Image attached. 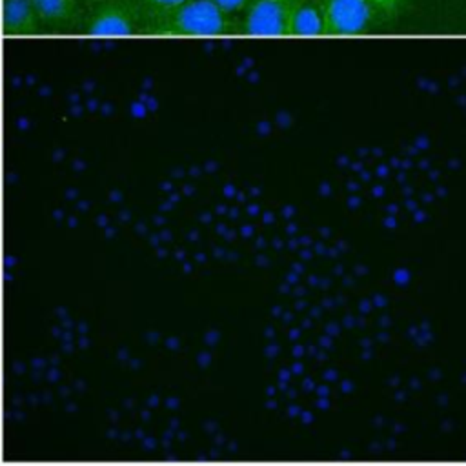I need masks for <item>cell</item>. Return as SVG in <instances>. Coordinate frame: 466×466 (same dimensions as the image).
<instances>
[{
	"label": "cell",
	"mask_w": 466,
	"mask_h": 466,
	"mask_svg": "<svg viewBox=\"0 0 466 466\" xmlns=\"http://www.w3.org/2000/svg\"><path fill=\"white\" fill-rule=\"evenodd\" d=\"M144 31L175 36L238 35L240 16L226 13L213 0H187L178 7L147 20Z\"/></svg>",
	"instance_id": "cell-1"
},
{
	"label": "cell",
	"mask_w": 466,
	"mask_h": 466,
	"mask_svg": "<svg viewBox=\"0 0 466 466\" xmlns=\"http://www.w3.org/2000/svg\"><path fill=\"white\" fill-rule=\"evenodd\" d=\"M146 18L137 0H98L87 5L82 31L95 36H129L144 31Z\"/></svg>",
	"instance_id": "cell-2"
},
{
	"label": "cell",
	"mask_w": 466,
	"mask_h": 466,
	"mask_svg": "<svg viewBox=\"0 0 466 466\" xmlns=\"http://www.w3.org/2000/svg\"><path fill=\"white\" fill-rule=\"evenodd\" d=\"M326 35H366L384 22L370 0H324Z\"/></svg>",
	"instance_id": "cell-3"
},
{
	"label": "cell",
	"mask_w": 466,
	"mask_h": 466,
	"mask_svg": "<svg viewBox=\"0 0 466 466\" xmlns=\"http://www.w3.org/2000/svg\"><path fill=\"white\" fill-rule=\"evenodd\" d=\"M289 0H251L240 15V33L255 36L289 35Z\"/></svg>",
	"instance_id": "cell-4"
},
{
	"label": "cell",
	"mask_w": 466,
	"mask_h": 466,
	"mask_svg": "<svg viewBox=\"0 0 466 466\" xmlns=\"http://www.w3.org/2000/svg\"><path fill=\"white\" fill-rule=\"evenodd\" d=\"M42 29L47 31H69L82 25L84 15L80 11L78 0H31Z\"/></svg>",
	"instance_id": "cell-5"
},
{
	"label": "cell",
	"mask_w": 466,
	"mask_h": 466,
	"mask_svg": "<svg viewBox=\"0 0 466 466\" xmlns=\"http://www.w3.org/2000/svg\"><path fill=\"white\" fill-rule=\"evenodd\" d=\"M289 35L320 36L326 35L324 0H293L289 15Z\"/></svg>",
	"instance_id": "cell-6"
},
{
	"label": "cell",
	"mask_w": 466,
	"mask_h": 466,
	"mask_svg": "<svg viewBox=\"0 0 466 466\" xmlns=\"http://www.w3.org/2000/svg\"><path fill=\"white\" fill-rule=\"evenodd\" d=\"M2 24L7 35H35L42 29L31 0H4Z\"/></svg>",
	"instance_id": "cell-7"
},
{
	"label": "cell",
	"mask_w": 466,
	"mask_h": 466,
	"mask_svg": "<svg viewBox=\"0 0 466 466\" xmlns=\"http://www.w3.org/2000/svg\"><path fill=\"white\" fill-rule=\"evenodd\" d=\"M137 2H138L140 9H142V13H144L146 22H147V20L158 16V15H164V13H167V11H171V9L178 7V5H182V4L187 2V0H137ZM144 27H146V25H144Z\"/></svg>",
	"instance_id": "cell-8"
},
{
	"label": "cell",
	"mask_w": 466,
	"mask_h": 466,
	"mask_svg": "<svg viewBox=\"0 0 466 466\" xmlns=\"http://www.w3.org/2000/svg\"><path fill=\"white\" fill-rule=\"evenodd\" d=\"M370 2L380 13V16L384 18L386 24L397 20L411 4V0H370Z\"/></svg>",
	"instance_id": "cell-9"
},
{
	"label": "cell",
	"mask_w": 466,
	"mask_h": 466,
	"mask_svg": "<svg viewBox=\"0 0 466 466\" xmlns=\"http://www.w3.org/2000/svg\"><path fill=\"white\" fill-rule=\"evenodd\" d=\"M217 5H220L226 13L240 16L244 13V9L249 5L251 0H213Z\"/></svg>",
	"instance_id": "cell-10"
},
{
	"label": "cell",
	"mask_w": 466,
	"mask_h": 466,
	"mask_svg": "<svg viewBox=\"0 0 466 466\" xmlns=\"http://www.w3.org/2000/svg\"><path fill=\"white\" fill-rule=\"evenodd\" d=\"M80 4H86V5H91V4H95V2H98V0H78Z\"/></svg>",
	"instance_id": "cell-11"
},
{
	"label": "cell",
	"mask_w": 466,
	"mask_h": 466,
	"mask_svg": "<svg viewBox=\"0 0 466 466\" xmlns=\"http://www.w3.org/2000/svg\"><path fill=\"white\" fill-rule=\"evenodd\" d=\"M289 2H293V0H289Z\"/></svg>",
	"instance_id": "cell-12"
}]
</instances>
